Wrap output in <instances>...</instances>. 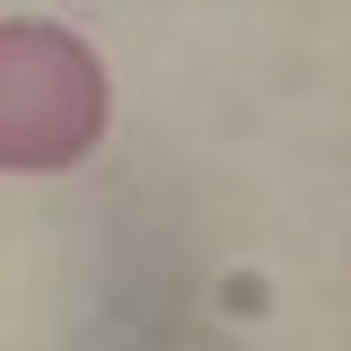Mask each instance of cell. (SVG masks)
<instances>
[{
	"label": "cell",
	"mask_w": 351,
	"mask_h": 351,
	"mask_svg": "<svg viewBox=\"0 0 351 351\" xmlns=\"http://www.w3.org/2000/svg\"><path fill=\"white\" fill-rule=\"evenodd\" d=\"M106 132V71L80 36L9 18L0 27V167H71Z\"/></svg>",
	"instance_id": "6da1fadb"
}]
</instances>
